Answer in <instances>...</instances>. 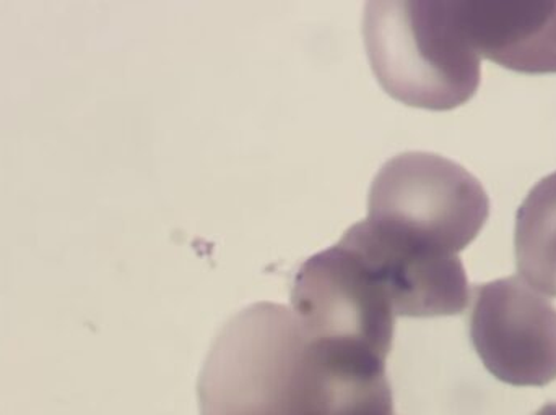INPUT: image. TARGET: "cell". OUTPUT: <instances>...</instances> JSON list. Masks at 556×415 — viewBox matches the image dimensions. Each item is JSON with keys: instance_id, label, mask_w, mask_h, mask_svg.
<instances>
[{"instance_id": "cell-2", "label": "cell", "mask_w": 556, "mask_h": 415, "mask_svg": "<svg viewBox=\"0 0 556 415\" xmlns=\"http://www.w3.org/2000/svg\"><path fill=\"white\" fill-rule=\"evenodd\" d=\"M311 336L293 310L257 302L218 333L199 378L202 415H296Z\"/></svg>"}, {"instance_id": "cell-8", "label": "cell", "mask_w": 556, "mask_h": 415, "mask_svg": "<svg viewBox=\"0 0 556 415\" xmlns=\"http://www.w3.org/2000/svg\"><path fill=\"white\" fill-rule=\"evenodd\" d=\"M516 268L521 280L556 297V172L542 179L516 215Z\"/></svg>"}, {"instance_id": "cell-5", "label": "cell", "mask_w": 556, "mask_h": 415, "mask_svg": "<svg viewBox=\"0 0 556 415\" xmlns=\"http://www.w3.org/2000/svg\"><path fill=\"white\" fill-rule=\"evenodd\" d=\"M470 339L503 384L545 387L556 380V307L521 277L473 287Z\"/></svg>"}, {"instance_id": "cell-6", "label": "cell", "mask_w": 556, "mask_h": 415, "mask_svg": "<svg viewBox=\"0 0 556 415\" xmlns=\"http://www.w3.org/2000/svg\"><path fill=\"white\" fill-rule=\"evenodd\" d=\"M339 242L365 264L395 316H453L469 306V280L459 255L424 247L368 218Z\"/></svg>"}, {"instance_id": "cell-7", "label": "cell", "mask_w": 556, "mask_h": 415, "mask_svg": "<svg viewBox=\"0 0 556 415\" xmlns=\"http://www.w3.org/2000/svg\"><path fill=\"white\" fill-rule=\"evenodd\" d=\"M454 5L480 59L521 74H556V2L454 0Z\"/></svg>"}, {"instance_id": "cell-9", "label": "cell", "mask_w": 556, "mask_h": 415, "mask_svg": "<svg viewBox=\"0 0 556 415\" xmlns=\"http://www.w3.org/2000/svg\"><path fill=\"white\" fill-rule=\"evenodd\" d=\"M535 415H556V403L547 404Z\"/></svg>"}, {"instance_id": "cell-4", "label": "cell", "mask_w": 556, "mask_h": 415, "mask_svg": "<svg viewBox=\"0 0 556 415\" xmlns=\"http://www.w3.org/2000/svg\"><path fill=\"white\" fill-rule=\"evenodd\" d=\"M291 310L311 336L388 359L394 310L365 264L345 245L307 258L293 281Z\"/></svg>"}, {"instance_id": "cell-3", "label": "cell", "mask_w": 556, "mask_h": 415, "mask_svg": "<svg viewBox=\"0 0 556 415\" xmlns=\"http://www.w3.org/2000/svg\"><path fill=\"white\" fill-rule=\"evenodd\" d=\"M489 216L490 198L479 179L433 153L394 156L369 191V221L444 254L466 250Z\"/></svg>"}, {"instance_id": "cell-1", "label": "cell", "mask_w": 556, "mask_h": 415, "mask_svg": "<svg viewBox=\"0 0 556 415\" xmlns=\"http://www.w3.org/2000/svg\"><path fill=\"white\" fill-rule=\"evenodd\" d=\"M363 38L379 83L407 106L456 109L479 90L482 65L454 0L368 2Z\"/></svg>"}]
</instances>
